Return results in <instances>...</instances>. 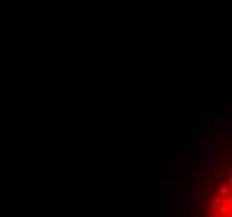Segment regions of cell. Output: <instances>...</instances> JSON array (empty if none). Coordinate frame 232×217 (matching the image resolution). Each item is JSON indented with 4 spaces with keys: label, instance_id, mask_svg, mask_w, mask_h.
Masks as SVG:
<instances>
[{
    "label": "cell",
    "instance_id": "cell-4",
    "mask_svg": "<svg viewBox=\"0 0 232 217\" xmlns=\"http://www.w3.org/2000/svg\"><path fill=\"white\" fill-rule=\"evenodd\" d=\"M231 159H232V155H231Z\"/></svg>",
    "mask_w": 232,
    "mask_h": 217
},
{
    "label": "cell",
    "instance_id": "cell-2",
    "mask_svg": "<svg viewBox=\"0 0 232 217\" xmlns=\"http://www.w3.org/2000/svg\"><path fill=\"white\" fill-rule=\"evenodd\" d=\"M217 177H219V180H231L232 179V175H229L227 172H224V170L220 172L219 175H217Z\"/></svg>",
    "mask_w": 232,
    "mask_h": 217
},
{
    "label": "cell",
    "instance_id": "cell-3",
    "mask_svg": "<svg viewBox=\"0 0 232 217\" xmlns=\"http://www.w3.org/2000/svg\"><path fill=\"white\" fill-rule=\"evenodd\" d=\"M224 217H232V209H227V210L224 212Z\"/></svg>",
    "mask_w": 232,
    "mask_h": 217
},
{
    "label": "cell",
    "instance_id": "cell-1",
    "mask_svg": "<svg viewBox=\"0 0 232 217\" xmlns=\"http://www.w3.org/2000/svg\"><path fill=\"white\" fill-rule=\"evenodd\" d=\"M217 192H219V196L225 197L231 192V184H220L219 187H217Z\"/></svg>",
    "mask_w": 232,
    "mask_h": 217
}]
</instances>
